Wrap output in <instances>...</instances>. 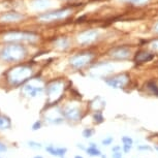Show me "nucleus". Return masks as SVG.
Instances as JSON below:
<instances>
[{"mask_svg": "<svg viewBox=\"0 0 158 158\" xmlns=\"http://www.w3.org/2000/svg\"><path fill=\"white\" fill-rule=\"evenodd\" d=\"M10 127V122L7 118L0 116V129H4V128Z\"/></svg>", "mask_w": 158, "mask_h": 158, "instance_id": "nucleus-1", "label": "nucleus"}, {"mask_svg": "<svg viewBox=\"0 0 158 158\" xmlns=\"http://www.w3.org/2000/svg\"><path fill=\"white\" fill-rule=\"evenodd\" d=\"M86 151L90 156H101L100 151L98 150L97 147H89L88 149H86Z\"/></svg>", "mask_w": 158, "mask_h": 158, "instance_id": "nucleus-2", "label": "nucleus"}, {"mask_svg": "<svg viewBox=\"0 0 158 158\" xmlns=\"http://www.w3.org/2000/svg\"><path fill=\"white\" fill-rule=\"evenodd\" d=\"M47 152H49L51 155L53 156H57V148H55L54 146H48L46 148Z\"/></svg>", "mask_w": 158, "mask_h": 158, "instance_id": "nucleus-3", "label": "nucleus"}, {"mask_svg": "<svg viewBox=\"0 0 158 158\" xmlns=\"http://www.w3.org/2000/svg\"><path fill=\"white\" fill-rule=\"evenodd\" d=\"M92 135H93V130L92 129H85L84 131H83V136L86 139H88V138H90V136H92Z\"/></svg>", "mask_w": 158, "mask_h": 158, "instance_id": "nucleus-4", "label": "nucleus"}, {"mask_svg": "<svg viewBox=\"0 0 158 158\" xmlns=\"http://www.w3.org/2000/svg\"><path fill=\"white\" fill-rule=\"evenodd\" d=\"M122 142H123V144L125 145H132V143H133L132 139L129 138V136H123V138H122Z\"/></svg>", "mask_w": 158, "mask_h": 158, "instance_id": "nucleus-5", "label": "nucleus"}, {"mask_svg": "<svg viewBox=\"0 0 158 158\" xmlns=\"http://www.w3.org/2000/svg\"><path fill=\"white\" fill-rule=\"evenodd\" d=\"M67 149L66 148H57V156L63 157L65 153H66Z\"/></svg>", "mask_w": 158, "mask_h": 158, "instance_id": "nucleus-6", "label": "nucleus"}, {"mask_svg": "<svg viewBox=\"0 0 158 158\" xmlns=\"http://www.w3.org/2000/svg\"><path fill=\"white\" fill-rule=\"evenodd\" d=\"M28 145L30 146L31 148H33V149H40L41 148V145L40 144H37V143H35V142H29L28 143Z\"/></svg>", "mask_w": 158, "mask_h": 158, "instance_id": "nucleus-7", "label": "nucleus"}, {"mask_svg": "<svg viewBox=\"0 0 158 158\" xmlns=\"http://www.w3.org/2000/svg\"><path fill=\"white\" fill-rule=\"evenodd\" d=\"M112 142H113V138H108V139H103V141H102V144H103L104 146H109V145H111V144H112Z\"/></svg>", "mask_w": 158, "mask_h": 158, "instance_id": "nucleus-8", "label": "nucleus"}, {"mask_svg": "<svg viewBox=\"0 0 158 158\" xmlns=\"http://www.w3.org/2000/svg\"><path fill=\"white\" fill-rule=\"evenodd\" d=\"M131 146L132 145H123V151L125 152V153H129L130 149H131Z\"/></svg>", "mask_w": 158, "mask_h": 158, "instance_id": "nucleus-9", "label": "nucleus"}, {"mask_svg": "<svg viewBox=\"0 0 158 158\" xmlns=\"http://www.w3.org/2000/svg\"><path fill=\"white\" fill-rule=\"evenodd\" d=\"M40 126H41V123L37 121V122H35V123L33 124V126H32V129H33V130H37V129H40Z\"/></svg>", "mask_w": 158, "mask_h": 158, "instance_id": "nucleus-10", "label": "nucleus"}, {"mask_svg": "<svg viewBox=\"0 0 158 158\" xmlns=\"http://www.w3.org/2000/svg\"><path fill=\"white\" fill-rule=\"evenodd\" d=\"M6 151H7V147L3 144V143L0 142V152H6Z\"/></svg>", "mask_w": 158, "mask_h": 158, "instance_id": "nucleus-11", "label": "nucleus"}, {"mask_svg": "<svg viewBox=\"0 0 158 158\" xmlns=\"http://www.w3.org/2000/svg\"><path fill=\"white\" fill-rule=\"evenodd\" d=\"M113 158H122V153L119 151L114 152V153H113Z\"/></svg>", "mask_w": 158, "mask_h": 158, "instance_id": "nucleus-12", "label": "nucleus"}, {"mask_svg": "<svg viewBox=\"0 0 158 158\" xmlns=\"http://www.w3.org/2000/svg\"><path fill=\"white\" fill-rule=\"evenodd\" d=\"M150 88L152 89V90L154 91V93H155V94H157V95H158V88L156 87V86H155V85H152V84H150Z\"/></svg>", "mask_w": 158, "mask_h": 158, "instance_id": "nucleus-13", "label": "nucleus"}, {"mask_svg": "<svg viewBox=\"0 0 158 158\" xmlns=\"http://www.w3.org/2000/svg\"><path fill=\"white\" fill-rule=\"evenodd\" d=\"M139 150H151V148L149 146H139Z\"/></svg>", "mask_w": 158, "mask_h": 158, "instance_id": "nucleus-14", "label": "nucleus"}, {"mask_svg": "<svg viewBox=\"0 0 158 158\" xmlns=\"http://www.w3.org/2000/svg\"><path fill=\"white\" fill-rule=\"evenodd\" d=\"M94 118H95V120H96V119H98V120H97V122H99V123H100V122H102V120H103V119H102V117H101V115H95L94 116Z\"/></svg>", "mask_w": 158, "mask_h": 158, "instance_id": "nucleus-15", "label": "nucleus"}, {"mask_svg": "<svg viewBox=\"0 0 158 158\" xmlns=\"http://www.w3.org/2000/svg\"><path fill=\"white\" fill-rule=\"evenodd\" d=\"M119 150H121V147H114L113 148V152H117Z\"/></svg>", "mask_w": 158, "mask_h": 158, "instance_id": "nucleus-16", "label": "nucleus"}, {"mask_svg": "<svg viewBox=\"0 0 158 158\" xmlns=\"http://www.w3.org/2000/svg\"><path fill=\"white\" fill-rule=\"evenodd\" d=\"M74 158H83V156H80V155H77V156L74 157Z\"/></svg>", "mask_w": 158, "mask_h": 158, "instance_id": "nucleus-17", "label": "nucleus"}, {"mask_svg": "<svg viewBox=\"0 0 158 158\" xmlns=\"http://www.w3.org/2000/svg\"><path fill=\"white\" fill-rule=\"evenodd\" d=\"M34 158H43V157H41V156H35Z\"/></svg>", "mask_w": 158, "mask_h": 158, "instance_id": "nucleus-18", "label": "nucleus"}, {"mask_svg": "<svg viewBox=\"0 0 158 158\" xmlns=\"http://www.w3.org/2000/svg\"><path fill=\"white\" fill-rule=\"evenodd\" d=\"M155 149H156V150H158V147H155Z\"/></svg>", "mask_w": 158, "mask_h": 158, "instance_id": "nucleus-19", "label": "nucleus"}]
</instances>
